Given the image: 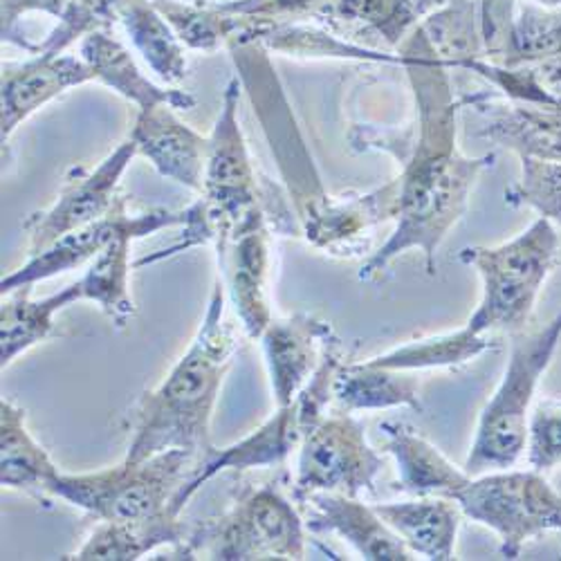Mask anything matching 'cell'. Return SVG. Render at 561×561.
I'll list each match as a JSON object with an SVG mask.
<instances>
[{"mask_svg":"<svg viewBox=\"0 0 561 561\" xmlns=\"http://www.w3.org/2000/svg\"><path fill=\"white\" fill-rule=\"evenodd\" d=\"M407 72L413 100L415 126L400 156L402 173L398 225L389 241L359 270L368 280L389 267L400 254L417 248L425 254L427 274H436V254L449 229L462 218L479 175L494 164V153L467 158L458 151V111L467 98H456L449 66L438 57L423 25H415L396 50Z\"/></svg>","mask_w":561,"mask_h":561,"instance_id":"1","label":"cell"},{"mask_svg":"<svg viewBox=\"0 0 561 561\" xmlns=\"http://www.w3.org/2000/svg\"><path fill=\"white\" fill-rule=\"evenodd\" d=\"M225 286L216 280L201 329L160 387L128 411L130 434L124 460H145L167 449L196 454L203 462L218 449L211 443V415L239 340L225 319ZM203 467V465H201Z\"/></svg>","mask_w":561,"mask_h":561,"instance_id":"2","label":"cell"},{"mask_svg":"<svg viewBox=\"0 0 561 561\" xmlns=\"http://www.w3.org/2000/svg\"><path fill=\"white\" fill-rule=\"evenodd\" d=\"M203 460L184 449H167L145 460H122L92 474H59L53 494L98 522L147 519L162 512L182 514L194 496Z\"/></svg>","mask_w":561,"mask_h":561,"instance_id":"3","label":"cell"},{"mask_svg":"<svg viewBox=\"0 0 561 561\" xmlns=\"http://www.w3.org/2000/svg\"><path fill=\"white\" fill-rule=\"evenodd\" d=\"M559 233L557 227L537 218L517 237L494 248H465L458 261L470 265L481 276V301L465 321L477 335L522 333L533 317L537 297L557 265Z\"/></svg>","mask_w":561,"mask_h":561,"instance_id":"4","label":"cell"},{"mask_svg":"<svg viewBox=\"0 0 561 561\" xmlns=\"http://www.w3.org/2000/svg\"><path fill=\"white\" fill-rule=\"evenodd\" d=\"M510 357L503 378L481 411L465 472L481 477L510 470L526 449L528 417L535 391L561 344V310L535 333L510 335Z\"/></svg>","mask_w":561,"mask_h":561,"instance_id":"5","label":"cell"},{"mask_svg":"<svg viewBox=\"0 0 561 561\" xmlns=\"http://www.w3.org/2000/svg\"><path fill=\"white\" fill-rule=\"evenodd\" d=\"M306 522L278 490L250 488L233 499L218 517L203 522L184 541L169 550V559H306Z\"/></svg>","mask_w":561,"mask_h":561,"instance_id":"6","label":"cell"},{"mask_svg":"<svg viewBox=\"0 0 561 561\" xmlns=\"http://www.w3.org/2000/svg\"><path fill=\"white\" fill-rule=\"evenodd\" d=\"M451 501L462 517L496 533L505 559H517L528 541L561 528V494L537 470L470 477Z\"/></svg>","mask_w":561,"mask_h":561,"instance_id":"7","label":"cell"},{"mask_svg":"<svg viewBox=\"0 0 561 561\" xmlns=\"http://www.w3.org/2000/svg\"><path fill=\"white\" fill-rule=\"evenodd\" d=\"M342 364V342L335 335L325 344L317 370L312 373L308 385L299 391V396L286 407H276V413H272V417H267L250 436L225 449H216L198 470L194 492H198L209 479L225 470L274 467L284 462L295 449H299L306 436L323 420V411L333 400V382Z\"/></svg>","mask_w":561,"mask_h":561,"instance_id":"8","label":"cell"},{"mask_svg":"<svg viewBox=\"0 0 561 561\" xmlns=\"http://www.w3.org/2000/svg\"><path fill=\"white\" fill-rule=\"evenodd\" d=\"M382 456L366 440L357 420L340 411L323 417L299 447L293 501L299 505L314 492L359 496L376 490Z\"/></svg>","mask_w":561,"mask_h":561,"instance_id":"9","label":"cell"},{"mask_svg":"<svg viewBox=\"0 0 561 561\" xmlns=\"http://www.w3.org/2000/svg\"><path fill=\"white\" fill-rule=\"evenodd\" d=\"M135 156L137 147L128 135L95 169L72 167L53 207L30 214L23 222L27 256L41 254L66 233L104 218L119 196V180Z\"/></svg>","mask_w":561,"mask_h":561,"instance_id":"10","label":"cell"},{"mask_svg":"<svg viewBox=\"0 0 561 561\" xmlns=\"http://www.w3.org/2000/svg\"><path fill=\"white\" fill-rule=\"evenodd\" d=\"M270 231L272 222L261 207L214 243L220 284L250 340H261L274 319L267 295Z\"/></svg>","mask_w":561,"mask_h":561,"instance_id":"11","label":"cell"},{"mask_svg":"<svg viewBox=\"0 0 561 561\" xmlns=\"http://www.w3.org/2000/svg\"><path fill=\"white\" fill-rule=\"evenodd\" d=\"M95 81L88 64L77 55H30L27 61L3 64L0 83V142L10 147L16 128L38 108L70 88Z\"/></svg>","mask_w":561,"mask_h":561,"instance_id":"12","label":"cell"},{"mask_svg":"<svg viewBox=\"0 0 561 561\" xmlns=\"http://www.w3.org/2000/svg\"><path fill=\"white\" fill-rule=\"evenodd\" d=\"M184 225V209L171 211L164 207H151L137 211L135 220L122 229L117 237L90 261L88 270L77 284L83 301H95L102 312L115 321L117 329L133 319L135 304L130 299V245L139 239H147L167 227Z\"/></svg>","mask_w":561,"mask_h":561,"instance_id":"13","label":"cell"},{"mask_svg":"<svg viewBox=\"0 0 561 561\" xmlns=\"http://www.w3.org/2000/svg\"><path fill=\"white\" fill-rule=\"evenodd\" d=\"M331 337L333 325L306 312L272 319L261 344L276 407L290 404L308 385Z\"/></svg>","mask_w":561,"mask_h":561,"instance_id":"14","label":"cell"},{"mask_svg":"<svg viewBox=\"0 0 561 561\" xmlns=\"http://www.w3.org/2000/svg\"><path fill=\"white\" fill-rule=\"evenodd\" d=\"M173 111L171 104L137 111L128 135L137 147V156L147 158L162 178L201 194L209 137H203L192 126L180 122Z\"/></svg>","mask_w":561,"mask_h":561,"instance_id":"15","label":"cell"},{"mask_svg":"<svg viewBox=\"0 0 561 561\" xmlns=\"http://www.w3.org/2000/svg\"><path fill=\"white\" fill-rule=\"evenodd\" d=\"M308 533L337 535L368 561H409L415 554L387 526L376 507L357 496L337 492H314L299 503Z\"/></svg>","mask_w":561,"mask_h":561,"instance_id":"16","label":"cell"},{"mask_svg":"<svg viewBox=\"0 0 561 561\" xmlns=\"http://www.w3.org/2000/svg\"><path fill=\"white\" fill-rule=\"evenodd\" d=\"M135 216L137 214L128 211V196L119 192L113 209L104 218L66 233L64 239L53 243L48 250L27 256V261L21 267L3 276V280H0V293L8 295L16 288H27L38 284V280H48L53 276L85 265L88 261L95 259L122 229H126L135 220Z\"/></svg>","mask_w":561,"mask_h":561,"instance_id":"17","label":"cell"},{"mask_svg":"<svg viewBox=\"0 0 561 561\" xmlns=\"http://www.w3.org/2000/svg\"><path fill=\"white\" fill-rule=\"evenodd\" d=\"M79 57L88 64L95 75V81H102L119 98L135 104L137 111H147L160 104H171L175 111H192L196 100L184 90L162 88L151 81L142 70L137 68L135 59L124 45L111 36V30L90 32L79 43Z\"/></svg>","mask_w":561,"mask_h":561,"instance_id":"18","label":"cell"},{"mask_svg":"<svg viewBox=\"0 0 561 561\" xmlns=\"http://www.w3.org/2000/svg\"><path fill=\"white\" fill-rule=\"evenodd\" d=\"M470 104L488 117L483 137L519 158L561 162V106L490 104V95H467V106Z\"/></svg>","mask_w":561,"mask_h":561,"instance_id":"19","label":"cell"},{"mask_svg":"<svg viewBox=\"0 0 561 561\" xmlns=\"http://www.w3.org/2000/svg\"><path fill=\"white\" fill-rule=\"evenodd\" d=\"M373 507L413 554L432 561L454 559L462 517L456 501L447 496H420L415 501L378 503Z\"/></svg>","mask_w":561,"mask_h":561,"instance_id":"20","label":"cell"},{"mask_svg":"<svg viewBox=\"0 0 561 561\" xmlns=\"http://www.w3.org/2000/svg\"><path fill=\"white\" fill-rule=\"evenodd\" d=\"M61 472L27 432L25 409L12 400L0 402V481L38 503L55 501L53 485Z\"/></svg>","mask_w":561,"mask_h":561,"instance_id":"21","label":"cell"},{"mask_svg":"<svg viewBox=\"0 0 561 561\" xmlns=\"http://www.w3.org/2000/svg\"><path fill=\"white\" fill-rule=\"evenodd\" d=\"M385 447L396 458L400 485L417 496L451 499L470 479L465 470L443 456L427 438L415 434L402 423H382Z\"/></svg>","mask_w":561,"mask_h":561,"instance_id":"22","label":"cell"},{"mask_svg":"<svg viewBox=\"0 0 561 561\" xmlns=\"http://www.w3.org/2000/svg\"><path fill=\"white\" fill-rule=\"evenodd\" d=\"M186 528L180 514L162 512L147 519L100 522L88 539L66 559L79 561H135L158 548H175L184 541Z\"/></svg>","mask_w":561,"mask_h":561,"instance_id":"23","label":"cell"},{"mask_svg":"<svg viewBox=\"0 0 561 561\" xmlns=\"http://www.w3.org/2000/svg\"><path fill=\"white\" fill-rule=\"evenodd\" d=\"M113 21L124 27L133 48L162 83L178 85L184 81V43L153 0H113Z\"/></svg>","mask_w":561,"mask_h":561,"instance_id":"24","label":"cell"},{"mask_svg":"<svg viewBox=\"0 0 561 561\" xmlns=\"http://www.w3.org/2000/svg\"><path fill=\"white\" fill-rule=\"evenodd\" d=\"M77 301H83L77 280L43 299H32V286L3 295V306H0V366L3 370L19 355L50 337L55 331V314Z\"/></svg>","mask_w":561,"mask_h":561,"instance_id":"25","label":"cell"},{"mask_svg":"<svg viewBox=\"0 0 561 561\" xmlns=\"http://www.w3.org/2000/svg\"><path fill=\"white\" fill-rule=\"evenodd\" d=\"M333 400L340 411L346 413L393 407H411L415 411L423 409L420 385L417 378H413V370L387 368L368 359L340 366L333 382Z\"/></svg>","mask_w":561,"mask_h":561,"instance_id":"26","label":"cell"},{"mask_svg":"<svg viewBox=\"0 0 561 561\" xmlns=\"http://www.w3.org/2000/svg\"><path fill=\"white\" fill-rule=\"evenodd\" d=\"M417 23L413 0H331L319 19L321 27L337 36L380 38L393 50Z\"/></svg>","mask_w":561,"mask_h":561,"instance_id":"27","label":"cell"},{"mask_svg":"<svg viewBox=\"0 0 561 561\" xmlns=\"http://www.w3.org/2000/svg\"><path fill=\"white\" fill-rule=\"evenodd\" d=\"M462 70H472L490 81L510 102L530 106H561V55L514 68H503L477 59L465 64Z\"/></svg>","mask_w":561,"mask_h":561,"instance_id":"28","label":"cell"},{"mask_svg":"<svg viewBox=\"0 0 561 561\" xmlns=\"http://www.w3.org/2000/svg\"><path fill=\"white\" fill-rule=\"evenodd\" d=\"M184 48L216 53L239 38V21L222 12L216 0H153Z\"/></svg>","mask_w":561,"mask_h":561,"instance_id":"29","label":"cell"},{"mask_svg":"<svg viewBox=\"0 0 561 561\" xmlns=\"http://www.w3.org/2000/svg\"><path fill=\"white\" fill-rule=\"evenodd\" d=\"M438 57L451 68L483 59V38L477 0H451L420 21Z\"/></svg>","mask_w":561,"mask_h":561,"instance_id":"30","label":"cell"},{"mask_svg":"<svg viewBox=\"0 0 561 561\" xmlns=\"http://www.w3.org/2000/svg\"><path fill=\"white\" fill-rule=\"evenodd\" d=\"M494 346H496L494 337L477 335L467 329V325H462V329H458L454 333L415 340V342L398 346L385 355L373 357L368 362L378 364V366H387V368H398V370H425V368H443V366L465 364Z\"/></svg>","mask_w":561,"mask_h":561,"instance_id":"31","label":"cell"},{"mask_svg":"<svg viewBox=\"0 0 561 561\" xmlns=\"http://www.w3.org/2000/svg\"><path fill=\"white\" fill-rule=\"evenodd\" d=\"M218 8L239 19V41L233 45L259 43L278 25L319 23L331 0H216ZM231 48V45H229Z\"/></svg>","mask_w":561,"mask_h":561,"instance_id":"32","label":"cell"},{"mask_svg":"<svg viewBox=\"0 0 561 561\" xmlns=\"http://www.w3.org/2000/svg\"><path fill=\"white\" fill-rule=\"evenodd\" d=\"M522 160V180L505 192L512 207H530L541 218L561 227V162L557 160Z\"/></svg>","mask_w":561,"mask_h":561,"instance_id":"33","label":"cell"},{"mask_svg":"<svg viewBox=\"0 0 561 561\" xmlns=\"http://www.w3.org/2000/svg\"><path fill=\"white\" fill-rule=\"evenodd\" d=\"M528 462L537 472L561 465V400H541L528 417Z\"/></svg>","mask_w":561,"mask_h":561,"instance_id":"34","label":"cell"},{"mask_svg":"<svg viewBox=\"0 0 561 561\" xmlns=\"http://www.w3.org/2000/svg\"><path fill=\"white\" fill-rule=\"evenodd\" d=\"M68 5L70 0H3V8H0V16H3V30H0V34H3V43H12L23 53L34 55L36 43H30L25 36L19 34L16 30L19 21L32 12L61 19Z\"/></svg>","mask_w":561,"mask_h":561,"instance_id":"35","label":"cell"},{"mask_svg":"<svg viewBox=\"0 0 561 561\" xmlns=\"http://www.w3.org/2000/svg\"><path fill=\"white\" fill-rule=\"evenodd\" d=\"M413 3H415V10H417L420 19H423V16H427V14L436 12V10H440L443 5L451 3V0H413Z\"/></svg>","mask_w":561,"mask_h":561,"instance_id":"36","label":"cell"},{"mask_svg":"<svg viewBox=\"0 0 561 561\" xmlns=\"http://www.w3.org/2000/svg\"><path fill=\"white\" fill-rule=\"evenodd\" d=\"M559 533H561V528H559Z\"/></svg>","mask_w":561,"mask_h":561,"instance_id":"37","label":"cell"}]
</instances>
